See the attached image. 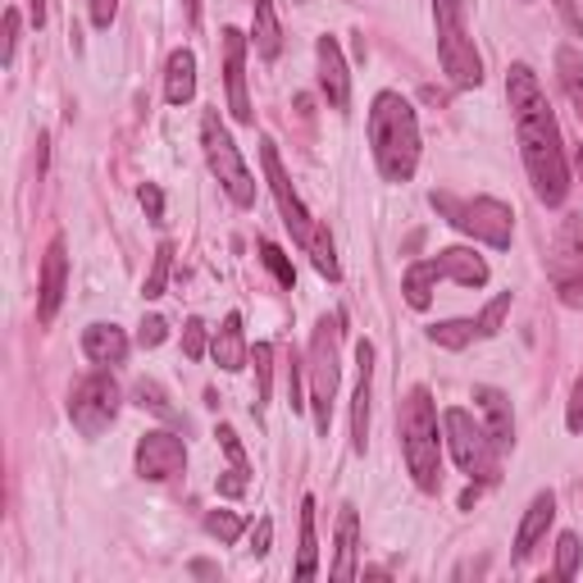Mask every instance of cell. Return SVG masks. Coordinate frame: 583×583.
<instances>
[{"label":"cell","mask_w":583,"mask_h":583,"mask_svg":"<svg viewBox=\"0 0 583 583\" xmlns=\"http://www.w3.org/2000/svg\"><path fill=\"white\" fill-rule=\"evenodd\" d=\"M474 338H478L474 319H442V324L428 328V342L442 347V351H465Z\"/></svg>","instance_id":"cell-28"},{"label":"cell","mask_w":583,"mask_h":583,"mask_svg":"<svg viewBox=\"0 0 583 583\" xmlns=\"http://www.w3.org/2000/svg\"><path fill=\"white\" fill-rule=\"evenodd\" d=\"M251 37H256L260 60H278V50H283V28H278L274 0H256V28H251Z\"/></svg>","instance_id":"cell-25"},{"label":"cell","mask_w":583,"mask_h":583,"mask_svg":"<svg viewBox=\"0 0 583 583\" xmlns=\"http://www.w3.org/2000/svg\"><path fill=\"white\" fill-rule=\"evenodd\" d=\"M114 14H119V0H92V23L96 28H110Z\"/></svg>","instance_id":"cell-43"},{"label":"cell","mask_w":583,"mask_h":583,"mask_svg":"<svg viewBox=\"0 0 583 583\" xmlns=\"http://www.w3.org/2000/svg\"><path fill=\"white\" fill-rule=\"evenodd\" d=\"M474 405L484 411L493 442H497L501 451H506V447H515V415H511V397L497 392V388H474Z\"/></svg>","instance_id":"cell-19"},{"label":"cell","mask_w":583,"mask_h":583,"mask_svg":"<svg viewBox=\"0 0 583 583\" xmlns=\"http://www.w3.org/2000/svg\"><path fill=\"white\" fill-rule=\"evenodd\" d=\"M369 146L374 165L388 183H411L420 169V119L415 106L397 92H378L369 106Z\"/></svg>","instance_id":"cell-2"},{"label":"cell","mask_w":583,"mask_h":583,"mask_svg":"<svg viewBox=\"0 0 583 583\" xmlns=\"http://www.w3.org/2000/svg\"><path fill=\"white\" fill-rule=\"evenodd\" d=\"M133 397H137V405H142V411H150V415H160L165 424H173V428H187V420L179 415V411H173V405H169V397H165V388L156 384V378H142V384L133 388Z\"/></svg>","instance_id":"cell-27"},{"label":"cell","mask_w":583,"mask_h":583,"mask_svg":"<svg viewBox=\"0 0 583 583\" xmlns=\"http://www.w3.org/2000/svg\"><path fill=\"white\" fill-rule=\"evenodd\" d=\"M169 265H173V242H160V246H156V260H150V274H146V283H142V296H146V301L165 296V283H169Z\"/></svg>","instance_id":"cell-30"},{"label":"cell","mask_w":583,"mask_h":583,"mask_svg":"<svg viewBox=\"0 0 583 583\" xmlns=\"http://www.w3.org/2000/svg\"><path fill=\"white\" fill-rule=\"evenodd\" d=\"M547 278L561 306L579 311L583 306V215H566L561 228H556V242H551V256H547Z\"/></svg>","instance_id":"cell-10"},{"label":"cell","mask_w":583,"mask_h":583,"mask_svg":"<svg viewBox=\"0 0 583 583\" xmlns=\"http://www.w3.org/2000/svg\"><path fill=\"white\" fill-rule=\"evenodd\" d=\"M442 438H447V451L451 461L461 465V474H470L474 484H497V442L484 424H474L470 411H461V405H451V411L442 415Z\"/></svg>","instance_id":"cell-9"},{"label":"cell","mask_w":583,"mask_h":583,"mask_svg":"<svg viewBox=\"0 0 583 583\" xmlns=\"http://www.w3.org/2000/svg\"><path fill=\"white\" fill-rule=\"evenodd\" d=\"M556 69H561V87L570 92L574 110L583 119V56H579L574 46H561V50H556Z\"/></svg>","instance_id":"cell-29"},{"label":"cell","mask_w":583,"mask_h":583,"mask_svg":"<svg viewBox=\"0 0 583 583\" xmlns=\"http://www.w3.org/2000/svg\"><path fill=\"white\" fill-rule=\"evenodd\" d=\"M551 10L561 14L570 37H583V10H579V0H551Z\"/></svg>","instance_id":"cell-38"},{"label":"cell","mask_w":583,"mask_h":583,"mask_svg":"<svg viewBox=\"0 0 583 583\" xmlns=\"http://www.w3.org/2000/svg\"><path fill=\"white\" fill-rule=\"evenodd\" d=\"M474 501H478V488H465V493H461V511H470Z\"/></svg>","instance_id":"cell-48"},{"label":"cell","mask_w":583,"mask_h":583,"mask_svg":"<svg viewBox=\"0 0 583 583\" xmlns=\"http://www.w3.org/2000/svg\"><path fill=\"white\" fill-rule=\"evenodd\" d=\"M260 160H265V179H269V192H274V201H278V215H283V223H288V233L311 251V260H315V269L328 278V283H338L342 278V265H338V251H333V238H328V228L324 223H315L311 219V210H306V201L296 196V187H292V179H288V169H283V160H278V146L265 137L260 142Z\"/></svg>","instance_id":"cell-3"},{"label":"cell","mask_w":583,"mask_h":583,"mask_svg":"<svg viewBox=\"0 0 583 583\" xmlns=\"http://www.w3.org/2000/svg\"><path fill=\"white\" fill-rule=\"evenodd\" d=\"M219 447L228 451V461H233L238 470H246V451H242V442H238V434H233V428H228V424L219 428Z\"/></svg>","instance_id":"cell-40"},{"label":"cell","mask_w":583,"mask_h":583,"mask_svg":"<svg viewBox=\"0 0 583 583\" xmlns=\"http://www.w3.org/2000/svg\"><path fill=\"white\" fill-rule=\"evenodd\" d=\"M579 538L574 534H561L556 538V579H574L579 574Z\"/></svg>","instance_id":"cell-34"},{"label":"cell","mask_w":583,"mask_h":583,"mask_svg":"<svg viewBox=\"0 0 583 583\" xmlns=\"http://www.w3.org/2000/svg\"><path fill=\"white\" fill-rule=\"evenodd\" d=\"M192 574H201V579H210V574H219L210 561H192Z\"/></svg>","instance_id":"cell-47"},{"label":"cell","mask_w":583,"mask_h":583,"mask_svg":"<svg viewBox=\"0 0 583 583\" xmlns=\"http://www.w3.org/2000/svg\"><path fill=\"white\" fill-rule=\"evenodd\" d=\"M223 83H228V110L238 123H256L246 96V37L238 28H223Z\"/></svg>","instance_id":"cell-13"},{"label":"cell","mask_w":583,"mask_h":583,"mask_svg":"<svg viewBox=\"0 0 583 583\" xmlns=\"http://www.w3.org/2000/svg\"><path fill=\"white\" fill-rule=\"evenodd\" d=\"M369 378H374V347H356V397H351V447L365 451L369 442Z\"/></svg>","instance_id":"cell-16"},{"label":"cell","mask_w":583,"mask_h":583,"mask_svg":"<svg viewBox=\"0 0 583 583\" xmlns=\"http://www.w3.org/2000/svg\"><path fill=\"white\" fill-rule=\"evenodd\" d=\"M242 529H246V524H242V515H233V511H210V515H206V534L219 538L223 547H228V543H238V538H242Z\"/></svg>","instance_id":"cell-33"},{"label":"cell","mask_w":583,"mask_h":583,"mask_svg":"<svg viewBox=\"0 0 583 583\" xmlns=\"http://www.w3.org/2000/svg\"><path fill=\"white\" fill-rule=\"evenodd\" d=\"M183 5H187V19L201 23V0H183Z\"/></svg>","instance_id":"cell-49"},{"label":"cell","mask_w":583,"mask_h":583,"mask_svg":"<svg viewBox=\"0 0 583 583\" xmlns=\"http://www.w3.org/2000/svg\"><path fill=\"white\" fill-rule=\"evenodd\" d=\"M242 493H246V470L233 465V470L219 478V497H242Z\"/></svg>","instance_id":"cell-41"},{"label":"cell","mask_w":583,"mask_h":583,"mask_svg":"<svg viewBox=\"0 0 583 583\" xmlns=\"http://www.w3.org/2000/svg\"><path fill=\"white\" fill-rule=\"evenodd\" d=\"M114 415H119V384L106 374V369H96V374H87L78 388H73V397H69V420H73V428H78L83 438H100L106 428L114 424Z\"/></svg>","instance_id":"cell-11"},{"label":"cell","mask_w":583,"mask_h":583,"mask_svg":"<svg viewBox=\"0 0 583 583\" xmlns=\"http://www.w3.org/2000/svg\"><path fill=\"white\" fill-rule=\"evenodd\" d=\"M434 265H438L442 278H451V283H461V288H484V283H488V260L478 256V251H470V246H447V251H438Z\"/></svg>","instance_id":"cell-18"},{"label":"cell","mask_w":583,"mask_h":583,"mask_svg":"<svg viewBox=\"0 0 583 583\" xmlns=\"http://www.w3.org/2000/svg\"><path fill=\"white\" fill-rule=\"evenodd\" d=\"M319 574V543H315V497L301 501V547H296V579Z\"/></svg>","instance_id":"cell-26"},{"label":"cell","mask_w":583,"mask_h":583,"mask_svg":"<svg viewBox=\"0 0 583 583\" xmlns=\"http://www.w3.org/2000/svg\"><path fill=\"white\" fill-rule=\"evenodd\" d=\"M260 260L274 269V278H278L283 288H296V269L288 265V256H283V251H278L274 242H260Z\"/></svg>","instance_id":"cell-35"},{"label":"cell","mask_w":583,"mask_h":583,"mask_svg":"<svg viewBox=\"0 0 583 583\" xmlns=\"http://www.w3.org/2000/svg\"><path fill=\"white\" fill-rule=\"evenodd\" d=\"M315 64H319V87L328 96V106L338 114L351 106V73H347V60H342V46L338 37H319L315 41Z\"/></svg>","instance_id":"cell-15"},{"label":"cell","mask_w":583,"mask_h":583,"mask_svg":"<svg viewBox=\"0 0 583 583\" xmlns=\"http://www.w3.org/2000/svg\"><path fill=\"white\" fill-rule=\"evenodd\" d=\"M574 165H579V173H583V146H579V156H574Z\"/></svg>","instance_id":"cell-50"},{"label":"cell","mask_w":583,"mask_h":583,"mask_svg":"<svg viewBox=\"0 0 583 583\" xmlns=\"http://www.w3.org/2000/svg\"><path fill=\"white\" fill-rule=\"evenodd\" d=\"M356 551H361V520L356 506H342L338 515V556H333V579H356Z\"/></svg>","instance_id":"cell-22"},{"label":"cell","mask_w":583,"mask_h":583,"mask_svg":"<svg viewBox=\"0 0 583 583\" xmlns=\"http://www.w3.org/2000/svg\"><path fill=\"white\" fill-rule=\"evenodd\" d=\"M401 451L420 493H438L442 484V438H438V405L428 388H411L401 401Z\"/></svg>","instance_id":"cell-4"},{"label":"cell","mask_w":583,"mask_h":583,"mask_svg":"<svg viewBox=\"0 0 583 583\" xmlns=\"http://www.w3.org/2000/svg\"><path fill=\"white\" fill-rule=\"evenodd\" d=\"M83 351L92 365H119L129 356V333L114 324H87L83 328Z\"/></svg>","instance_id":"cell-20"},{"label":"cell","mask_w":583,"mask_h":583,"mask_svg":"<svg viewBox=\"0 0 583 583\" xmlns=\"http://www.w3.org/2000/svg\"><path fill=\"white\" fill-rule=\"evenodd\" d=\"M165 338H169V324H165L160 315H146L142 328H137V342H142V347H160Z\"/></svg>","instance_id":"cell-39"},{"label":"cell","mask_w":583,"mask_h":583,"mask_svg":"<svg viewBox=\"0 0 583 583\" xmlns=\"http://www.w3.org/2000/svg\"><path fill=\"white\" fill-rule=\"evenodd\" d=\"M187 470V442L169 428H156V434H142L137 442V474L146 484H165V478Z\"/></svg>","instance_id":"cell-12"},{"label":"cell","mask_w":583,"mask_h":583,"mask_svg":"<svg viewBox=\"0 0 583 583\" xmlns=\"http://www.w3.org/2000/svg\"><path fill=\"white\" fill-rule=\"evenodd\" d=\"M64 283H69V251L64 238H50L46 256H41V283H37V319L50 324L64 301Z\"/></svg>","instance_id":"cell-14"},{"label":"cell","mask_w":583,"mask_h":583,"mask_svg":"<svg viewBox=\"0 0 583 583\" xmlns=\"http://www.w3.org/2000/svg\"><path fill=\"white\" fill-rule=\"evenodd\" d=\"M269 538H274V520H260V524H256V534H251V551L265 556V551H269Z\"/></svg>","instance_id":"cell-45"},{"label":"cell","mask_w":583,"mask_h":583,"mask_svg":"<svg viewBox=\"0 0 583 583\" xmlns=\"http://www.w3.org/2000/svg\"><path fill=\"white\" fill-rule=\"evenodd\" d=\"M506 315H511V292H501V296H493L488 306H484V315L474 319V328H478V338H497L501 333V324H506Z\"/></svg>","instance_id":"cell-32"},{"label":"cell","mask_w":583,"mask_h":583,"mask_svg":"<svg viewBox=\"0 0 583 583\" xmlns=\"http://www.w3.org/2000/svg\"><path fill=\"white\" fill-rule=\"evenodd\" d=\"M137 201H142V210H146L150 223H160V219H165V196H160L156 183H142V187H137Z\"/></svg>","instance_id":"cell-37"},{"label":"cell","mask_w":583,"mask_h":583,"mask_svg":"<svg viewBox=\"0 0 583 583\" xmlns=\"http://www.w3.org/2000/svg\"><path fill=\"white\" fill-rule=\"evenodd\" d=\"M428 201H434V210H438L451 228H461V233H470L474 242H484V246L506 251V246H511V238H515V215H511V206H506V201H497V196L456 201V196H447V192H434Z\"/></svg>","instance_id":"cell-5"},{"label":"cell","mask_w":583,"mask_h":583,"mask_svg":"<svg viewBox=\"0 0 583 583\" xmlns=\"http://www.w3.org/2000/svg\"><path fill=\"white\" fill-rule=\"evenodd\" d=\"M19 50V10H5V64H14Z\"/></svg>","instance_id":"cell-44"},{"label":"cell","mask_w":583,"mask_h":583,"mask_svg":"<svg viewBox=\"0 0 583 583\" xmlns=\"http://www.w3.org/2000/svg\"><path fill=\"white\" fill-rule=\"evenodd\" d=\"M28 14H33V23L41 28V23H46V0H28Z\"/></svg>","instance_id":"cell-46"},{"label":"cell","mask_w":583,"mask_h":583,"mask_svg":"<svg viewBox=\"0 0 583 583\" xmlns=\"http://www.w3.org/2000/svg\"><path fill=\"white\" fill-rule=\"evenodd\" d=\"M210 356H215V365L219 369H228V374H238L242 365H246V333H242V315L233 311L219 328H215V342H210Z\"/></svg>","instance_id":"cell-21"},{"label":"cell","mask_w":583,"mask_h":583,"mask_svg":"<svg viewBox=\"0 0 583 583\" xmlns=\"http://www.w3.org/2000/svg\"><path fill=\"white\" fill-rule=\"evenodd\" d=\"M434 23H438V60L451 87H478L484 83V60L465 33V0H434Z\"/></svg>","instance_id":"cell-7"},{"label":"cell","mask_w":583,"mask_h":583,"mask_svg":"<svg viewBox=\"0 0 583 583\" xmlns=\"http://www.w3.org/2000/svg\"><path fill=\"white\" fill-rule=\"evenodd\" d=\"M256 420H265V405H269V378H274V347L256 342Z\"/></svg>","instance_id":"cell-31"},{"label":"cell","mask_w":583,"mask_h":583,"mask_svg":"<svg viewBox=\"0 0 583 583\" xmlns=\"http://www.w3.org/2000/svg\"><path fill=\"white\" fill-rule=\"evenodd\" d=\"M438 265L434 260H415L401 278V292H405V306L411 311H428L434 306V288H438Z\"/></svg>","instance_id":"cell-24"},{"label":"cell","mask_w":583,"mask_h":583,"mask_svg":"<svg viewBox=\"0 0 583 583\" xmlns=\"http://www.w3.org/2000/svg\"><path fill=\"white\" fill-rule=\"evenodd\" d=\"M201 146H206V160H210V173L219 179V187L228 192L238 210H251L256 206V179H251V169L242 160V150L233 142V133L223 129V119L210 110L201 119Z\"/></svg>","instance_id":"cell-8"},{"label":"cell","mask_w":583,"mask_h":583,"mask_svg":"<svg viewBox=\"0 0 583 583\" xmlns=\"http://www.w3.org/2000/svg\"><path fill=\"white\" fill-rule=\"evenodd\" d=\"M338 347H342V315H324L315 324L311 338V405H315V428L328 434V420H333V401H338V384H342V365H338Z\"/></svg>","instance_id":"cell-6"},{"label":"cell","mask_w":583,"mask_h":583,"mask_svg":"<svg viewBox=\"0 0 583 583\" xmlns=\"http://www.w3.org/2000/svg\"><path fill=\"white\" fill-rule=\"evenodd\" d=\"M551 520H556V497L551 493H538L534 501H529L520 529H515V561H529V556H534V547L547 538Z\"/></svg>","instance_id":"cell-17"},{"label":"cell","mask_w":583,"mask_h":583,"mask_svg":"<svg viewBox=\"0 0 583 583\" xmlns=\"http://www.w3.org/2000/svg\"><path fill=\"white\" fill-rule=\"evenodd\" d=\"M566 424H570V434H583V378H579V384H574V397H570Z\"/></svg>","instance_id":"cell-42"},{"label":"cell","mask_w":583,"mask_h":583,"mask_svg":"<svg viewBox=\"0 0 583 583\" xmlns=\"http://www.w3.org/2000/svg\"><path fill=\"white\" fill-rule=\"evenodd\" d=\"M196 96V56L192 50H173L165 64V100L169 106H187Z\"/></svg>","instance_id":"cell-23"},{"label":"cell","mask_w":583,"mask_h":583,"mask_svg":"<svg viewBox=\"0 0 583 583\" xmlns=\"http://www.w3.org/2000/svg\"><path fill=\"white\" fill-rule=\"evenodd\" d=\"M183 351H187V361H201V356H206V324H201V319H187V328H183Z\"/></svg>","instance_id":"cell-36"},{"label":"cell","mask_w":583,"mask_h":583,"mask_svg":"<svg viewBox=\"0 0 583 583\" xmlns=\"http://www.w3.org/2000/svg\"><path fill=\"white\" fill-rule=\"evenodd\" d=\"M506 96H511L515 137H520L529 183H534L543 206H561L570 196V165H566V142H561V129H556L551 100L538 83V73L529 64H511V73H506Z\"/></svg>","instance_id":"cell-1"}]
</instances>
